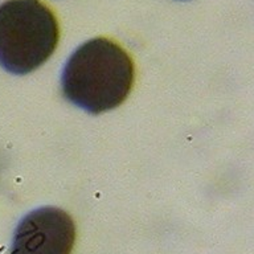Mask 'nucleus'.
I'll use <instances>...</instances> for the list:
<instances>
[{"mask_svg": "<svg viewBox=\"0 0 254 254\" xmlns=\"http://www.w3.org/2000/svg\"><path fill=\"white\" fill-rule=\"evenodd\" d=\"M60 28L55 13L40 0H7L0 4V66L28 74L57 48Z\"/></svg>", "mask_w": 254, "mask_h": 254, "instance_id": "2", "label": "nucleus"}, {"mask_svg": "<svg viewBox=\"0 0 254 254\" xmlns=\"http://www.w3.org/2000/svg\"><path fill=\"white\" fill-rule=\"evenodd\" d=\"M74 241L73 218L60 208L43 206L19 222L11 254H71Z\"/></svg>", "mask_w": 254, "mask_h": 254, "instance_id": "3", "label": "nucleus"}, {"mask_svg": "<svg viewBox=\"0 0 254 254\" xmlns=\"http://www.w3.org/2000/svg\"><path fill=\"white\" fill-rule=\"evenodd\" d=\"M134 83V63L122 47L105 37L73 52L61 75L64 97L79 109L101 114L126 101Z\"/></svg>", "mask_w": 254, "mask_h": 254, "instance_id": "1", "label": "nucleus"}]
</instances>
